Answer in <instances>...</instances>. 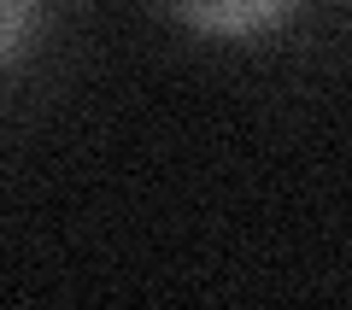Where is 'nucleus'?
<instances>
[{"label": "nucleus", "mask_w": 352, "mask_h": 310, "mask_svg": "<svg viewBox=\"0 0 352 310\" xmlns=\"http://www.w3.org/2000/svg\"><path fill=\"white\" fill-rule=\"evenodd\" d=\"M182 29L206 41H258L276 24H288L300 0H164Z\"/></svg>", "instance_id": "obj_1"}, {"label": "nucleus", "mask_w": 352, "mask_h": 310, "mask_svg": "<svg viewBox=\"0 0 352 310\" xmlns=\"http://www.w3.org/2000/svg\"><path fill=\"white\" fill-rule=\"evenodd\" d=\"M36 18H41V0H0V71L36 36Z\"/></svg>", "instance_id": "obj_2"}]
</instances>
